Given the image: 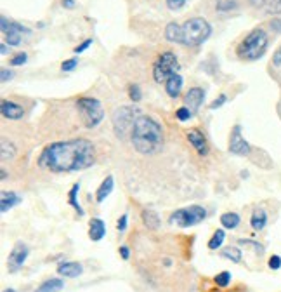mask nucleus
<instances>
[{
  "mask_svg": "<svg viewBox=\"0 0 281 292\" xmlns=\"http://www.w3.org/2000/svg\"><path fill=\"white\" fill-rule=\"evenodd\" d=\"M96 162V148L89 139H70L45 146L39 156V166L50 172H78Z\"/></svg>",
  "mask_w": 281,
  "mask_h": 292,
  "instance_id": "nucleus-1",
  "label": "nucleus"
},
{
  "mask_svg": "<svg viewBox=\"0 0 281 292\" xmlns=\"http://www.w3.org/2000/svg\"><path fill=\"white\" fill-rule=\"evenodd\" d=\"M131 141L141 155H154L163 146V127L153 117L139 115L132 127Z\"/></svg>",
  "mask_w": 281,
  "mask_h": 292,
  "instance_id": "nucleus-2",
  "label": "nucleus"
},
{
  "mask_svg": "<svg viewBox=\"0 0 281 292\" xmlns=\"http://www.w3.org/2000/svg\"><path fill=\"white\" fill-rule=\"evenodd\" d=\"M267 44H269L267 33L262 28H255L241 40V44L236 49V54L238 58L245 59V61H257L266 54Z\"/></svg>",
  "mask_w": 281,
  "mask_h": 292,
  "instance_id": "nucleus-3",
  "label": "nucleus"
},
{
  "mask_svg": "<svg viewBox=\"0 0 281 292\" xmlns=\"http://www.w3.org/2000/svg\"><path fill=\"white\" fill-rule=\"evenodd\" d=\"M212 35V26L205 18H191L182 24V45L196 47Z\"/></svg>",
  "mask_w": 281,
  "mask_h": 292,
  "instance_id": "nucleus-4",
  "label": "nucleus"
},
{
  "mask_svg": "<svg viewBox=\"0 0 281 292\" xmlns=\"http://www.w3.org/2000/svg\"><path fill=\"white\" fill-rule=\"evenodd\" d=\"M142 115L141 110L137 107H120L113 112L111 122H113V129L115 134L120 139L127 138L129 132H132V127L136 124L137 117Z\"/></svg>",
  "mask_w": 281,
  "mask_h": 292,
  "instance_id": "nucleus-5",
  "label": "nucleus"
},
{
  "mask_svg": "<svg viewBox=\"0 0 281 292\" xmlns=\"http://www.w3.org/2000/svg\"><path fill=\"white\" fill-rule=\"evenodd\" d=\"M77 110L80 112L83 125L87 129H94L98 127L104 118V108L101 101L94 99V97H80L77 101Z\"/></svg>",
  "mask_w": 281,
  "mask_h": 292,
  "instance_id": "nucleus-6",
  "label": "nucleus"
},
{
  "mask_svg": "<svg viewBox=\"0 0 281 292\" xmlns=\"http://www.w3.org/2000/svg\"><path fill=\"white\" fill-rule=\"evenodd\" d=\"M207 218V209L201 205H190L184 207V209H179L175 213H172V216L169 218L170 224H175L179 228H190L195 226V224L201 223L203 219Z\"/></svg>",
  "mask_w": 281,
  "mask_h": 292,
  "instance_id": "nucleus-7",
  "label": "nucleus"
},
{
  "mask_svg": "<svg viewBox=\"0 0 281 292\" xmlns=\"http://www.w3.org/2000/svg\"><path fill=\"white\" fill-rule=\"evenodd\" d=\"M179 70V63L174 52H163L162 56H158V59L153 65V77L154 82L158 84H165L167 78L172 77L174 73H177Z\"/></svg>",
  "mask_w": 281,
  "mask_h": 292,
  "instance_id": "nucleus-8",
  "label": "nucleus"
},
{
  "mask_svg": "<svg viewBox=\"0 0 281 292\" xmlns=\"http://www.w3.org/2000/svg\"><path fill=\"white\" fill-rule=\"evenodd\" d=\"M30 254V249L24 242H18L12 247V251L9 252V257H7V270L11 273H16L23 268V264L26 263V257Z\"/></svg>",
  "mask_w": 281,
  "mask_h": 292,
  "instance_id": "nucleus-9",
  "label": "nucleus"
},
{
  "mask_svg": "<svg viewBox=\"0 0 281 292\" xmlns=\"http://www.w3.org/2000/svg\"><path fill=\"white\" fill-rule=\"evenodd\" d=\"M229 151L233 155H240V156H245L248 155L252 151V148L248 145L245 138L241 134V125H234L233 130H231V138H229Z\"/></svg>",
  "mask_w": 281,
  "mask_h": 292,
  "instance_id": "nucleus-10",
  "label": "nucleus"
},
{
  "mask_svg": "<svg viewBox=\"0 0 281 292\" xmlns=\"http://www.w3.org/2000/svg\"><path fill=\"white\" fill-rule=\"evenodd\" d=\"M203 101H205L203 87H191L190 91L186 92V96H184V107L190 108L193 112V115H195V113L200 110L201 104H203Z\"/></svg>",
  "mask_w": 281,
  "mask_h": 292,
  "instance_id": "nucleus-11",
  "label": "nucleus"
},
{
  "mask_svg": "<svg viewBox=\"0 0 281 292\" xmlns=\"http://www.w3.org/2000/svg\"><path fill=\"white\" fill-rule=\"evenodd\" d=\"M186 138H188V141L191 143V146L195 148L196 151H198V155L205 156V155L208 153L207 138H205V134L201 132L200 129H190V130H186Z\"/></svg>",
  "mask_w": 281,
  "mask_h": 292,
  "instance_id": "nucleus-12",
  "label": "nucleus"
},
{
  "mask_svg": "<svg viewBox=\"0 0 281 292\" xmlns=\"http://www.w3.org/2000/svg\"><path fill=\"white\" fill-rule=\"evenodd\" d=\"M0 112H2V117L7 118V120H19V118H23L24 115V110L21 104L14 103V101H7V99L2 101Z\"/></svg>",
  "mask_w": 281,
  "mask_h": 292,
  "instance_id": "nucleus-13",
  "label": "nucleus"
},
{
  "mask_svg": "<svg viewBox=\"0 0 281 292\" xmlns=\"http://www.w3.org/2000/svg\"><path fill=\"white\" fill-rule=\"evenodd\" d=\"M57 273L65 278H77L83 273V268L77 261H65V263L57 266Z\"/></svg>",
  "mask_w": 281,
  "mask_h": 292,
  "instance_id": "nucleus-14",
  "label": "nucleus"
},
{
  "mask_svg": "<svg viewBox=\"0 0 281 292\" xmlns=\"http://www.w3.org/2000/svg\"><path fill=\"white\" fill-rule=\"evenodd\" d=\"M104 235H106V224H104V221L99 218H92L89 221V238L92 242H99V240L104 238Z\"/></svg>",
  "mask_w": 281,
  "mask_h": 292,
  "instance_id": "nucleus-15",
  "label": "nucleus"
},
{
  "mask_svg": "<svg viewBox=\"0 0 281 292\" xmlns=\"http://www.w3.org/2000/svg\"><path fill=\"white\" fill-rule=\"evenodd\" d=\"M21 204V197L18 193L14 192H2V195H0V213L6 214L9 213V210L12 209V207L19 205Z\"/></svg>",
  "mask_w": 281,
  "mask_h": 292,
  "instance_id": "nucleus-16",
  "label": "nucleus"
},
{
  "mask_svg": "<svg viewBox=\"0 0 281 292\" xmlns=\"http://www.w3.org/2000/svg\"><path fill=\"white\" fill-rule=\"evenodd\" d=\"M182 84H184V80H182L181 75L174 73L172 77L167 78V82L163 84V86H165L167 94H169L170 97H177L179 94H181V91H182Z\"/></svg>",
  "mask_w": 281,
  "mask_h": 292,
  "instance_id": "nucleus-17",
  "label": "nucleus"
},
{
  "mask_svg": "<svg viewBox=\"0 0 281 292\" xmlns=\"http://www.w3.org/2000/svg\"><path fill=\"white\" fill-rule=\"evenodd\" d=\"M165 39L172 44H182V24L169 23L165 26Z\"/></svg>",
  "mask_w": 281,
  "mask_h": 292,
  "instance_id": "nucleus-18",
  "label": "nucleus"
},
{
  "mask_svg": "<svg viewBox=\"0 0 281 292\" xmlns=\"http://www.w3.org/2000/svg\"><path fill=\"white\" fill-rule=\"evenodd\" d=\"M113 188H115V181H113V176H108L106 179L101 183L99 188H98V193H96V200H98L99 204H101V202H104L111 195Z\"/></svg>",
  "mask_w": 281,
  "mask_h": 292,
  "instance_id": "nucleus-19",
  "label": "nucleus"
},
{
  "mask_svg": "<svg viewBox=\"0 0 281 292\" xmlns=\"http://www.w3.org/2000/svg\"><path fill=\"white\" fill-rule=\"evenodd\" d=\"M0 28H2V33L9 32V30H12V32H19V33H26V35L32 33V30L26 28L24 24L18 23V21H9L7 18H4V16H2V19H0Z\"/></svg>",
  "mask_w": 281,
  "mask_h": 292,
  "instance_id": "nucleus-20",
  "label": "nucleus"
},
{
  "mask_svg": "<svg viewBox=\"0 0 281 292\" xmlns=\"http://www.w3.org/2000/svg\"><path fill=\"white\" fill-rule=\"evenodd\" d=\"M141 218H142V223H144V226L148 228V230H158V228H160V218H158V214L154 213V210L144 209L141 213Z\"/></svg>",
  "mask_w": 281,
  "mask_h": 292,
  "instance_id": "nucleus-21",
  "label": "nucleus"
},
{
  "mask_svg": "<svg viewBox=\"0 0 281 292\" xmlns=\"http://www.w3.org/2000/svg\"><path fill=\"white\" fill-rule=\"evenodd\" d=\"M250 224H252V228H254L255 231L264 230V228H266V224H267L266 210H264V209H255L254 214H252V218H250Z\"/></svg>",
  "mask_w": 281,
  "mask_h": 292,
  "instance_id": "nucleus-22",
  "label": "nucleus"
},
{
  "mask_svg": "<svg viewBox=\"0 0 281 292\" xmlns=\"http://www.w3.org/2000/svg\"><path fill=\"white\" fill-rule=\"evenodd\" d=\"M63 289H65V282L61 278H49L42 285H39L35 292H61Z\"/></svg>",
  "mask_w": 281,
  "mask_h": 292,
  "instance_id": "nucleus-23",
  "label": "nucleus"
},
{
  "mask_svg": "<svg viewBox=\"0 0 281 292\" xmlns=\"http://www.w3.org/2000/svg\"><path fill=\"white\" fill-rule=\"evenodd\" d=\"M78 192H80V183H75L73 186H71V190H70V193H68V202H70V205L78 213V218H82V216L85 214V213H83L80 202H78Z\"/></svg>",
  "mask_w": 281,
  "mask_h": 292,
  "instance_id": "nucleus-24",
  "label": "nucleus"
},
{
  "mask_svg": "<svg viewBox=\"0 0 281 292\" xmlns=\"http://www.w3.org/2000/svg\"><path fill=\"white\" fill-rule=\"evenodd\" d=\"M221 224L226 230H234V228L240 226V216L236 213H226L221 216Z\"/></svg>",
  "mask_w": 281,
  "mask_h": 292,
  "instance_id": "nucleus-25",
  "label": "nucleus"
},
{
  "mask_svg": "<svg viewBox=\"0 0 281 292\" xmlns=\"http://www.w3.org/2000/svg\"><path fill=\"white\" fill-rule=\"evenodd\" d=\"M16 156V148L12 143H7L6 139H2V146H0V158L4 160V162H7V160H12Z\"/></svg>",
  "mask_w": 281,
  "mask_h": 292,
  "instance_id": "nucleus-26",
  "label": "nucleus"
},
{
  "mask_svg": "<svg viewBox=\"0 0 281 292\" xmlns=\"http://www.w3.org/2000/svg\"><path fill=\"white\" fill-rule=\"evenodd\" d=\"M221 257H226V259L233 261V263H240L243 254L238 247H226L221 251Z\"/></svg>",
  "mask_w": 281,
  "mask_h": 292,
  "instance_id": "nucleus-27",
  "label": "nucleus"
},
{
  "mask_svg": "<svg viewBox=\"0 0 281 292\" xmlns=\"http://www.w3.org/2000/svg\"><path fill=\"white\" fill-rule=\"evenodd\" d=\"M224 238H226L224 230H217L215 233L212 235V238L208 240V249H210V251H217V249L224 244Z\"/></svg>",
  "mask_w": 281,
  "mask_h": 292,
  "instance_id": "nucleus-28",
  "label": "nucleus"
},
{
  "mask_svg": "<svg viewBox=\"0 0 281 292\" xmlns=\"http://www.w3.org/2000/svg\"><path fill=\"white\" fill-rule=\"evenodd\" d=\"M4 35H6L7 44L12 45V47H16V45H19V44H21V35H23V33H19V32H12V30H9V32H6V33H4Z\"/></svg>",
  "mask_w": 281,
  "mask_h": 292,
  "instance_id": "nucleus-29",
  "label": "nucleus"
},
{
  "mask_svg": "<svg viewBox=\"0 0 281 292\" xmlns=\"http://www.w3.org/2000/svg\"><path fill=\"white\" fill-rule=\"evenodd\" d=\"M213 282H215L219 287H228L229 282H231V273H229V272H221L215 278H213Z\"/></svg>",
  "mask_w": 281,
  "mask_h": 292,
  "instance_id": "nucleus-30",
  "label": "nucleus"
},
{
  "mask_svg": "<svg viewBox=\"0 0 281 292\" xmlns=\"http://www.w3.org/2000/svg\"><path fill=\"white\" fill-rule=\"evenodd\" d=\"M193 117V112L188 107H181L175 112V118H177L179 122H186V120H190V118Z\"/></svg>",
  "mask_w": 281,
  "mask_h": 292,
  "instance_id": "nucleus-31",
  "label": "nucleus"
},
{
  "mask_svg": "<svg viewBox=\"0 0 281 292\" xmlns=\"http://www.w3.org/2000/svg\"><path fill=\"white\" fill-rule=\"evenodd\" d=\"M266 7L269 14H281V0H267Z\"/></svg>",
  "mask_w": 281,
  "mask_h": 292,
  "instance_id": "nucleus-32",
  "label": "nucleus"
},
{
  "mask_svg": "<svg viewBox=\"0 0 281 292\" xmlns=\"http://www.w3.org/2000/svg\"><path fill=\"white\" fill-rule=\"evenodd\" d=\"M236 6H238V4L234 2V0H219V2H217V6H215V9L217 11H231Z\"/></svg>",
  "mask_w": 281,
  "mask_h": 292,
  "instance_id": "nucleus-33",
  "label": "nucleus"
},
{
  "mask_svg": "<svg viewBox=\"0 0 281 292\" xmlns=\"http://www.w3.org/2000/svg\"><path fill=\"white\" fill-rule=\"evenodd\" d=\"M26 59H28L26 52H18L16 56L11 58L9 63H11L12 66H21V65H24V63H26Z\"/></svg>",
  "mask_w": 281,
  "mask_h": 292,
  "instance_id": "nucleus-34",
  "label": "nucleus"
},
{
  "mask_svg": "<svg viewBox=\"0 0 281 292\" xmlns=\"http://www.w3.org/2000/svg\"><path fill=\"white\" fill-rule=\"evenodd\" d=\"M129 96H131V99L134 101V103H139L141 97H142L139 86H131V87H129Z\"/></svg>",
  "mask_w": 281,
  "mask_h": 292,
  "instance_id": "nucleus-35",
  "label": "nucleus"
},
{
  "mask_svg": "<svg viewBox=\"0 0 281 292\" xmlns=\"http://www.w3.org/2000/svg\"><path fill=\"white\" fill-rule=\"evenodd\" d=\"M186 2L188 0H167V7H169L170 11H179L186 6Z\"/></svg>",
  "mask_w": 281,
  "mask_h": 292,
  "instance_id": "nucleus-36",
  "label": "nucleus"
},
{
  "mask_svg": "<svg viewBox=\"0 0 281 292\" xmlns=\"http://www.w3.org/2000/svg\"><path fill=\"white\" fill-rule=\"evenodd\" d=\"M77 66H78V59H75V58L73 59H66V61L61 65V70L63 71H73Z\"/></svg>",
  "mask_w": 281,
  "mask_h": 292,
  "instance_id": "nucleus-37",
  "label": "nucleus"
},
{
  "mask_svg": "<svg viewBox=\"0 0 281 292\" xmlns=\"http://www.w3.org/2000/svg\"><path fill=\"white\" fill-rule=\"evenodd\" d=\"M127 224H129V216L127 214H121L118 223H116V230L120 231V233H123L125 230H127Z\"/></svg>",
  "mask_w": 281,
  "mask_h": 292,
  "instance_id": "nucleus-38",
  "label": "nucleus"
},
{
  "mask_svg": "<svg viewBox=\"0 0 281 292\" xmlns=\"http://www.w3.org/2000/svg\"><path fill=\"white\" fill-rule=\"evenodd\" d=\"M226 101H228V96H226V94H221L219 97H217V99H213V101H212V104H210V107H208V108H210V110H217V108H221L222 104L226 103Z\"/></svg>",
  "mask_w": 281,
  "mask_h": 292,
  "instance_id": "nucleus-39",
  "label": "nucleus"
},
{
  "mask_svg": "<svg viewBox=\"0 0 281 292\" xmlns=\"http://www.w3.org/2000/svg\"><path fill=\"white\" fill-rule=\"evenodd\" d=\"M267 266H269L271 270H279L281 268V257L279 256H271Z\"/></svg>",
  "mask_w": 281,
  "mask_h": 292,
  "instance_id": "nucleus-40",
  "label": "nucleus"
},
{
  "mask_svg": "<svg viewBox=\"0 0 281 292\" xmlns=\"http://www.w3.org/2000/svg\"><path fill=\"white\" fill-rule=\"evenodd\" d=\"M90 45H92V40L87 39V40H83L80 45H77V47H75L73 50H75V54H82L83 50H85L87 47H90Z\"/></svg>",
  "mask_w": 281,
  "mask_h": 292,
  "instance_id": "nucleus-41",
  "label": "nucleus"
},
{
  "mask_svg": "<svg viewBox=\"0 0 281 292\" xmlns=\"http://www.w3.org/2000/svg\"><path fill=\"white\" fill-rule=\"evenodd\" d=\"M272 65L278 66V68L281 66V45H279L278 49H276V52L272 54Z\"/></svg>",
  "mask_w": 281,
  "mask_h": 292,
  "instance_id": "nucleus-42",
  "label": "nucleus"
},
{
  "mask_svg": "<svg viewBox=\"0 0 281 292\" xmlns=\"http://www.w3.org/2000/svg\"><path fill=\"white\" fill-rule=\"evenodd\" d=\"M118 252H120L121 259H125V261H127L129 257H131V251H129V247H127V245H121V247L118 249Z\"/></svg>",
  "mask_w": 281,
  "mask_h": 292,
  "instance_id": "nucleus-43",
  "label": "nucleus"
},
{
  "mask_svg": "<svg viewBox=\"0 0 281 292\" xmlns=\"http://www.w3.org/2000/svg\"><path fill=\"white\" fill-rule=\"evenodd\" d=\"M11 78H12V71L11 70L4 68L2 71H0V80H2V82H7V80H11Z\"/></svg>",
  "mask_w": 281,
  "mask_h": 292,
  "instance_id": "nucleus-44",
  "label": "nucleus"
},
{
  "mask_svg": "<svg viewBox=\"0 0 281 292\" xmlns=\"http://www.w3.org/2000/svg\"><path fill=\"white\" fill-rule=\"evenodd\" d=\"M271 28L274 30V32L281 33V19H272L271 21Z\"/></svg>",
  "mask_w": 281,
  "mask_h": 292,
  "instance_id": "nucleus-45",
  "label": "nucleus"
},
{
  "mask_svg": "<svg viewBox=\"0 0 281 292\" xmlns=\"http://www.w3.org/2000/svg\"><path fill=\"white\" fill-rule=\"evenodd\" d=\"M266 2L267 0H250V4L254 7H262V6H266Z\"/></svg>",
  "mask_w": 281,
  "mask_h": 292,
  "instance_id": "nucleus-46",
  "label": "nucleus"
},
{
  "mask_svg": "<svg viewBox=\"0 0 281 292\" xmlns=\"http://www.w3.org/2000/svg\"><path fill=\"white\" fill-rule=\"evenodd\" d=\"M63 6H65L66 9H73V7H75V0H63Z\"/></svg>",
  "mask_w": 281,
  "mask_h": 292,
  "instance_id": "nucleus-47",
  "label": "nucleus"
},
{
  "mask_svg": "<svg viewBox=\"0 0 281 292\" xmlns=\"http://www.w3.org/2000/svg\"><path fill=\"white\" fill-rule=\"evenodd\" d=\"M7 52H9V49H7V44H2V45H0V54H2V56H4V54H7Z\"/></svg>",
  "mask_w": 281,
  "mask_h": 292,
  "instance_id": "nucleus-48",
  "label": "nucleus"
},
{
  "mask_svg": "<svg viewBox=\"0 0 281 292\" xmlns=\"http://www.w3.org/2000/svg\"><path fill=\"white\" fill-rule=\"evenodd\" d=\"M0 177H2V179H6V177H7V172L4 171V169H2V176H0Z\"/></svg>",
  "mask_w": 281,
  "mask_h": 292,
  "instance_id": "nucleus-49",
  "label": "nucleus"
},
{
  "mask_svg": "<svg viewBox=\"0 0 281 292\" xmlns=\"http://www.w3.org/2000/svg\"><path fill=\"white\" fill-rule=\"evenodd\" d=\"M4 292H16V290H14V289H6Z\"/></svg>",
  "mask_w": 281,
  "mask_h": 292,
  "instance_id": "nucleus-50",
  "label": "nucleus"
}]
</instances>
